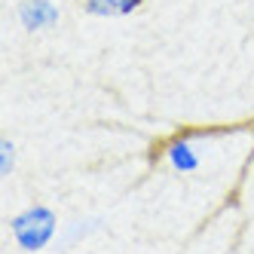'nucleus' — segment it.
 <instances>
[{
	"label": "nucleus",
	"instance_id": "nucleus-1",
	"mask_svg": "<svg viewBox=\"0 0 254 254\" xmlns=\"http://www.w3.org/2000/svg\"><path fill=\"white\" fill-rule=\"evenodd\" d=\"M12 239L19 242V248L25 251H40L43 245H49V239L56 236V211L46 205H31L22 214L12 217Z\"/></svg>",
	"mask_w": 254,
	"mask_h": 254
},
{
	"label": "nucleus",
	"instance_id": "nucleus-2",
	"mask_svg": "<svg viewBox=\"0 0 254 254\" xmlns=\"http://www.w3.org/2000/svg\"><path fill=\"white\" fill-rule=\"evenodd\" d=\"M19 22L28 31H43L59 22V6L52 0H25L19 6Z\"/></svg>",
	"mask_w": 254,
	"mask_h": 254
},
{
	"label": "nucleus",
	"instance_id": "nucleus-3",
	"mask_svg": "<svg viewBox=\"0 0 254 254\" xmlns=\"http://www.w3.org/2000/svg\"><path fill=\"white\" fill-rule=\"evenodd\" d=\"M166 159L175 172H196L199 169V153L187 138H175L166 147Z\"/></svg>",
	"mask_w": 254,
	"mask_h": 254
},
{
	"label": "nucleus",
	"instance_id": "nucleus-4",
	"mask_svg": "<svg viewBox=\"0 0 254 254\" xmlns=\"http://www.w3.org/2000/svg\"><path fill=\"white\" fill-rule=\"evenodd\" d=\"M144 0H86V9L98 19H120V15L135 12Z\"/></svg>",
	"mask_w": 254,
	"mask_h": 254
},
{
	"label": "nucleus",
	"instance_id": "nucleus-5",
	"mask_svg": "<svg viewBox=\"0 0 254 254\" xmlns=\"http://www.w3.org/2000/svg\"><path fill=\"white\" fill-rule=\"evenodd\" d=\"M12 169H15V144L12 141H3L0 144V175H12Z\"/></svg>",
	"mask_w": 254,
	"mask_h": 254
}]
</instances>
